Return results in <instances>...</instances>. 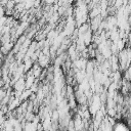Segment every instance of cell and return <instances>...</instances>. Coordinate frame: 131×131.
<instances>
[{"label":"cell","mask_w":131,"mask_h":131,"mask_svg":"<svg viewBox=\"0 0 131 131\" xmlns=\"http://www.w3.org/2000/svg\"><path fill=\"white\" fill-rule=\"evenodd\" d=\"M54 1H55V0H44V2H45L47 5H48V4H49V5H51L52 3H54Z\"/></svg>","instance_id":"cell-1"}]
</instances>
